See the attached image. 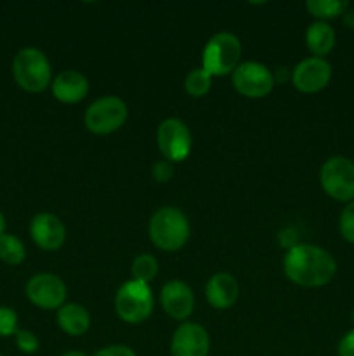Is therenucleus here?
<instances>
[{"instance_id": "f257e3e1", "label": "nucleus", "mask_w": 354, "mask_h": 356, "mask_svg": "<svg viewBox=\"0 0 354 356\" xmlns=\"http://www.w3.org/2000/svg\"><path fill=\"white\" fill-rule=\"evenodd\" d=\"M283 273L292 284L305 289L325 287L337 273V261L326 249L297 243L283 257Z\"/></svg>"}, {"instance_id": "f03ea898", "label": "nucleus", "mask_w": 354, "mask_h": 356, "mask_svg": "<svg viewBox=\"0 0 354 356\" xmlns=\"http://www.w3.org/2000/svg\"><path fill=\"white\" fill-rule=\"evenodd\" d=\"M148 233L153 245L165 252H176L187 243L191 228L180 209L162 207L149 219Z\"/></svg>"}, {"instance_id": "7ed1b4c3", "label": "nucleus", "mask_w": 354, "mask_h": 356, "mask_svg": "<svg viewBox=\"0 0 354 356\" xmlns=\"http://www.w3.org/2000/svg\"><path fill=\"white\" fill-rule=\"evenodd\" d=\"M14 82L24 92H44L52 83V68L47 56L37 47H24L12 59Z\"/></svg>"}, {"instance_id": "20e7f679", "label": "nucleus", "mask_w": 354, "mask_h": 356, "mask_svg": "<svg viewBox=\"0 0 354 356\" xmlns=\"http://www.w3.org/2000/svg\"><path fill=\"white\" fill-rule=\"evenodd\" d=\"M242 58V42L229 31L215 33L201 52V68L212 76L233 75Z\"/></svg>"}, {"instance_id": "39448f33", "label": "nucleus", "mask_w": 354, "mask_h": 356, "mask_svg": "<svg viewBox=\"0 0 354 356\" xmlns=\"http://www.w3.org/2000/svg\"><path fill=\"white\" fill-rule=\"evenodd\" d=\"M153 292L149 284L128 280L121 285L115 296V312L118 318L130 325L146 322L153 313Z\"/></svg>"}, {"instance_id": "423d86ee", "label": "nucleus", "mask_w": 354, "mask_h": 356, "mask_svg": "<svg viewBox=\"0 0 354 356\" xmlns=\"http://www.w3.org/2000/svg\"><path fill=\"white\" fill-rule=\"evenodd\" d=\"M128 117V108L120 97L103 96L90 103L85 110L83 122L87 131L96 136H108L117 132Z\"/></svg>"}, {"instance_id": "0eeeda50", "label": "nucleus", "mask_w": 354, "mask_h": 356, "mask_svg": "<svg viewBox=\"0 0 354 356\" xmlns=\"http://www.w3.org/2000/svg\"><path fill=\"white\" fill-rule=\"evenodd\" d=\"M319 184L330 198L354 202V162L346 156H332L319 169Z\"/></svg>"}, {"instance_id": "6e6552de", "label": "nucleus", "mask_w": 354, "mask_h": 356, "mask_svg": "<svg viewBox=\"0 0 354 356\" xmlns=\"http://www.w3.org/2000/svg\"><path fill=\"white\" fill-rule=\"evenodd\" d=\"M156 145L163 160L179 163L189 156L193 139L189 129L180 118H165L156 131Z\"/></svg>"}, {"instance_id": "1a4fd4ad", "label": "nucleus", "mask_w": 354, "mask_h": 356, "mask_svg": "<svg viewBox=\"0 0 354 356\" xmlns=\"http://www.w3.org/2000/svg\"><path fill=\"white\" fill-rule=\"evenodd\" d=\"M273 72L266 65L257 61L239 63L238 68L233 72V87L236 92L250 99L266 97L274 89Z\"/></svg>"}, {"instance_id": "9d476101", "label": "nucleus", "mask_w": 354, "mask_h": 356, "mask_svg": "<svg viewBox=\"0 0 354 356\" xmlns=\"http://www.w3.org/2000/svg\"><path fill=\"white\" fill-rule=\"evenodd\" d=\"M28 301L40 309H59L66 302L68 287L54 273H37L24 287Z\"/></svg>"}, {"instance_id": "9b49d317", "label": "nucleus", "mask_w": 354, "mask_h": 356, "mask_svg": "<svg viewBox=\"0 0 354 356\" xmlns=\"http://www.w3.org/2000/svg\"><path fill=\"white\" fill-rule=\"evenodd\" d=\"M332 80V65L323 58H305L292 70V83L302 94H316Z\"/></svg>"}, {"instance_id": "f8f14e48", "label": "nucleus", "mask_w": 354, "mask_h": 356, "mask_svg": "<svg viewBox=\"0 0 354 356\" xmlns=\"http://www.w3.org/2000/svg\"><path fill=\"white\" fill-rule=\"evenodd\" d=\"M210 337L208 332L198 323L184 322L174 332L170 341L172 356H208Z\"/></svg>"}, {"instance_id": "ddd939ff", "label": "nucleus", "mask_w": 354, "mask_h": 356, "mask_svg": "<svg viewBox=\"0 0 354 356\" xmlns=\"http://www.w3.org/2000/svg\"><path fill=\"white\" fill-rule=\"evenodd\" d=\"M30 236L42 250H59L66 242V226L58 216L40 212L30 222Z\"/></svg>"}, {"instance_id": "4468645a", "label": "nucleus", "mask_w": 354, "mask_h": 356, "mask_svg": "<svg viewBox=\"0 0 354 356\" xmlns=\"http://www.w3.org/2000/svg\"><path fill=\"white\" fill-rule=\"evenodd\" d=\"M160 305L174 320H187L194 312V294L183 280H170L160 291Z\"/></svg>"}, {"instance_id": "2eb2a0df", "label": "nucleus", "mask_w": 354, "mask_h": 356, "mask_svg": "<svg viewBox=\"0 0 354 356\" xmlns=\"http://www.w3.org/2000/svg\"><path fill=\"white\" fill-rule=\"evenodd\" d=\"M89 80L76 70H65L52 79V96L65 104H76L89 94Z\"/></svg>"}, {"instance_id": "dca6fc26", "label": "nucleus", "mask_w": 354, "mask_h": 356, "mask_svg": "<svg viewBox=\"0 0 354 356\" xmlns=\"http://www.w3.org/2000/svg\"><path fill=\"white\" fill-rule=\"evenodd\" d=\"M205 296H207V301L212 308L229 309L238 301V282L233 275L224 273V271L212 275L205 285Z\"/></svg>"}, {"instance_id": "f3484780", "label": "nucleus", "mask_w": 354, "mask_h": 356, "mask_svg": "<svg viewBox=\"0 0 354 356\" xmlns=\"http://www.w3.org/2000/svg\"><path fill=\"white\" fill-rule=\"evenodd\" d=\"M337 44V33L325 21H314L305 30V45L312 58H323L333 51Z\"/></svg>"}, {"instance_id": "a211bd4d", "label": "nucleus", "mask_w": 354, "mask_h": 356, "mask_svg": "<svg viewBox=\"0 0 354 356\" xmlns=\"http://www.w3.org/2000/svg\"><path fill=\"white\" fill-rule=\"evenodd\" d=\"M58 325L65 334L71 337L83 336L90 329V315L82 305L65 302L58 309Z\"/></svg>"}, {"instance_id": "6ab92c4d", "label": "nucleus", "mask_w": 354, "mask_h": 356, "mask_svg": "<svg viewBox=\"0 0 354 356\" xmlns=\"http://www.w3.org/2000/svg\"><path fill=\"white\" fill-rule=\"evenodd\" d=\"M349 6L351 3L346 0H307L305 2L307 13L316 17V21H325V23L342 16L344 10Z\"/></svg>"}, {"instance_id": "aec40b11", "label": "nucleus", "mask_w": 354, "mask_h": 356, "mask_svg": "<svg viewBox=\"0 0 354 356\" xmlns=\"http://www.w3.org/2000/svg\"><path fill=\"white\" fill-rule=\"evenodd\" d=\"M26 259L24 243L12 233L0 235V261L9 266H19Z\"/></svg>"}, {"instance_id": "412c9836", "label": "nucleus", "mask_w": 354, "mask_h": 356, "mask_svg": "<svg viewBox=\"0 0 354 356\" xmlns=\"http://www.w3.org/2000/svg\"><path fill=\"white\" fill-rule=\"evenodd\" d=\"M212 79H214V76H212L207 70L201 68V66L200 68L191 70L186 75V80H184V90H186L191 97H203L205 94L210 90Z\"/></svg>"}, {"instance_id": "4be33fe9", "label": "nucleus", "mask_w": 354, "mask_h": 356, "mask_svg": "<svg viewBox=\"0 0 354 356\" xmlns=\"http://www.w3.org/2000/svg\"><path fill=\"white\" fill-rule=\"evenodd\" d=\"M132 280L142 282V284H149L155 280L158 275V261L151 256V254H141L132 261L130 266Z\"/></svg>"}, {"instance_id": "5701e85b", "label": "nucleus", "mask_w": 354, "mask_h": 356, "mask_svg": "<svg viewBox=\"0 0 354 356\" xmlns=\"http://www.w3.org/2000/svg\"><path fill=\"white\" fill-rule=\"evenodd\" d=\"M339 232L340 236H342L347 243H353L354 245V202H349V204L342 209V212H340Z\"/></svg>"}, {"instance_id": "b1692460", "label": "nucleus", "mask_w": 354, "mask_h": 356, "mask_svg": "<svg viewBox=\"0 0 354 356\" xmlns=\"http://www.w3.org/2000/svg\"><path fill=\"white\" fill-rule=\"evenodd\" d=\"M14 337H16L17 350H19L21 353H24V355L37 353L38 348H40V341H38V337L35 336L31 330L17 329V332L14 334Z\"/></svg>"}, {"instance_id": "393cba45", "label": "nucleus", "mask_w": 354, "mask_h": 356, "mask_svg": "<svg viewBox=\"0 0 354 356\" xmlns=\"http://www.w3.org/2000/svg\"><path fill=\"white\" fill-rule=\"evenodd\" d=\"M17 332V313L12 308L0 306V337H10Z\"/></svg>"}, {"instance_id": "a878e982", "label": "nucleus", "mask_w": 354, "mask_h": 356, "mask_svg": "<svg viewBox=\"0 0 354 356\" xmlns=\"http://www.w3.org/2000/svg\"><path fill=\"white\" fill-rule=\"evenodd\" d=\"M151 176L156 183H169L174 177V165L167 160H158L151 169Z\"/></svg>"}, {"instance_id": "bb28decb", "label": "nucleus", "mask_w": 354, "mask_h": 356, "mask_svg": "<svg viewBox=\"0 0 354 356\" xmlns=\"http://www.w3.org/2000/svg\"><path fill=\"white\" fill-rule=\"evenodd\" d=\"M337 355L354 356V327L340 337L339 344H337Z\"/></svg>"}, {"instance_id": "cd10ccee", "label": "nucleus", "mask_w": 354, "mask_h": 356, "mask_svg": "<svg viewBox=\"0 0 354 356\" xmlns=\"http://www.w3.org/2000/svg\"><path fill=\"white\" fill-rule=\"evenodd\" d=\"M94 356H137L134 350L124 344H111V346L101 348Z\"/></svg>"}, {"instance_id": "c85d7f7f", "label": "nucleus", "mask_w": 354, "mask_h": 356, "mask_svg": "<svg viewBox=\"0 0 354 356\" xmlns=\"http://www.w3.org/2000/svg\"><path fill=\"white\" fill-rule=\"evenodd\" d=\"M340 17H342L344 26L349 28V30L354 31V7L353 6L347 7V9L344 10V14Z\"/></svg>"}, {"instance_id": "c756f323", "label": "nucleus", "mask_w": 354, "mask_h": 356, "mask_svg": "<svg viewBox=\"0 0 354 356\" xmlns=\"http://www.w3.org/2000/svg\"><path fill=\"white\" fill-rule=\"evenodd\" d=\"M6 233V218H3V214L0 212V235H3Z\"/></svg>"}, {"instance_id": "7c9ffc66", "label": "nucleus", "mask_w": 354, "mask_h": 356, "mask_svg": "<svg viewBox=\"0 0 354 356\" xmlns=\"http://www.w3.org/2000/svg\"><path fill=\"white\" fill-rule=\"evenodd\" d=\"M61 356H87V355L82 353V351H68V353H65Z\"/></svg>"}, {"instance_id": "2f4dec72", "label": "nucleus", "mask_w": 354, "mask_h": 356, "mask_svg": "<svg viewBox=\"0 0 354 356\" xmlns=\"http://www.w3.org/2000/svg\"><path fill=\"white\" fill-rule=\"evenodd\" d=\"M351 322H353V323H354V308H353V309H351Z\"/></svg>"}, {"instance_id": "473e14b6", "label": "nucleus", "mask_w": 354, "mask_h": 356, "mask_svg": "<svg viewBox=\"0 0 354 356\" xmlns=\"http://www.w3.org/2000/svg\"><path fill=\"white\" fill-rule=\"evenodd\" d=\"M0 356H2V355H0Z\"/></svg>"}]
</instances>
